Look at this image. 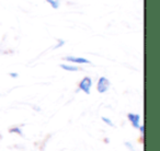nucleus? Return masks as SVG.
Listing matches in <instances>:
<instances>
[{"instance_id": "nucleus-1", "label": "nucleus", "mask_w": 160, "mask_h": 151, "mask_svg": "<svg viewBox=\"0 0 160 151\" xmlns=\"http://www.w3.org/2000/svg\"><path fill=\"white\" fill-rule=\"evenodd\" d=\"M110 87H111V82L107 77H100L97 82V90L99 93H105L109 91Z\"/></svg>"}, {"instance_id": "nucleus-2", "label": "nucleus", "mask_w": 160, "mask_h": 151, "mask_svg": "<svg viewBox=\"0 0 160 151\" xmlns=\"http://www.w3.org/2000/svg\"><path fill=\"white\" fill-rule=\"evenodd\" d=\"M92 88V79L88 76L83 77L81 79V81L79 82V89L82 92H85L86 94H90V91H91Z\"/></svg>"}, {"instance_id": "nucleus-3", "label": "nucleus", "mask_w": 160, "mask_h": 151, "mask_svg": "<svg viewBox=\"0 0 160 151\" xmlns=\"http://www.w3.org/2000/svg\"><path fill=\"white\" fill-rule=\"evenodd\" d=\"M64 59L66 60V61L72 62V64H76V65H89V64H91L90 60H88L87 58L77 57V56H66Z\"/></svg>"}, {"instance_id": "nucleus-4", "label": "nucleus", "mask_w": 160, "mask_h": 151, "mask_svg": "<svg viewBox=\"0 0 160 151\" xmlns=\"http://www.w3.org/2000/svg\"><path fill=\"white\" fill-rule=\"evenodd\" d=\"M127 118H128L129 123L132 124V126L134 128H138L140 126V115L139 114H134V113H128L127 114Z\"/></svg>"}, {"instance_id": "nucleus-5", "label": "nucleus", "mask_w": 160, "mask_h": 151, "mask_svg": "<svg viewBox=\"0 0 160 151\" xmlns=\"http://www.w3.org/2000/svg\"><path fill=\"white\" fill-rule=\"evenodd\" d=\"M60 68L64 69L66 71H78L79 70V67L76 66V65H70V64H62L60 65Z\"/></svg>"}, {"instance_id": "nucleus-6", "label": "nucleus", "mask_w": 160, "mask_h": 151, "mask_svg": "<svg viewBox=\"0 0 160 151\" xmlns=\"http://www.w3.org/2000/svg\"><path fill=\"white\" fill-rule=\"evenodd\" d=\"M45 1L51 6L52 9L57 10L58 8L60 7V1H62V0H45Z\"/></svg>"}, {"instance_id": "nucleus-7", "label": "nucleus", "mask_w": 160, "mask_h": 151, "mask_svg": "<svg viewBox=\"0 0 160 151\" xmlns=\"http://www.w3.org/2000/svg\"><path fill=\"white\" fill-rule=\"evenodd\" d=\"M9 131H10V133H12V134H18V135L22 136V130H21L20 127H13V128H11Z\"/></svg>"}, {"instance_id": "nucleus-8", "label": "nucleus", "mask_w": 160, "mask_h": 151, "mask_svg": "<svg viewBox=\"0 0 160 151\" xmlns=\"http://www.w3.org/2000/svg\"><path fill=\"white\" fill-rule=\"evenodd\" d=\"M102 120L105 123V124H108L109 126H111V127H113L114 126V124H113V122H112L110 118H108V117H102Z\"/></svg>"}, {"instance_id": "nucleus-9", "label": "nucleus", "mask_w": 160, "mask_h": 151, "mask_svg": "<svg viewBox=\"0 0 160 151\" xmlns=\"http://www.w3.org/2000/svg\"><path fill=\"white\" fill-rule=\"evenodd\" d=\"M64 45H65V41H64V40H59V41H58L57 44H56L55 46H54V48H55V49L60 48V47H62Z\"/></svg>"}, {"instance_id": "nucleus-10", "label": "nucleus", "mask_w": 160, "mask_h": 151, "mask_svg": "<svg viewBox=\"0 0 160 151\" xmlns=\"http://www.w3.org/2000/svg\"><path fill=\"white\" fill-rule=\"evenodd\" d=\"M126 144V147H127V148H128L131 151H135V149H134L133 147H132V144H129V142H126V144Z\"/></svg>"}, {"instance_id": "nucleus-11", "label": "nucleus", "mask_w": 160, "mask_h": 151, "mask_svg": "<svg viewBox=\"0 0 160 151\" xmlns=\"http://www.w3.org/2000/svg\"><path fill=\"white\" fill-rule=\"evenodd\" d=\"M138 129H139V130H140V134H142V135L144 136V131H145V127H144V125H142H142H140V126L138 127Z\"/></svg>"}, {"instance_id": "nucleus-12", "label": "nucleus", "mask_w": 160, "mask_h": 151, "mask_svg": "<svg viewBox=\"0 0 160 151\" xmlns=\"http://www.w3.org/2000/svg\"><path fill=\"white\" fill-rule=\"evenodd\" d=\"M10 77H12V78H17V77H18V73H17V72H11V73H10Z\"/></svg>"}]
</instances>
